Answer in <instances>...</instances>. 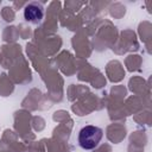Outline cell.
I'll use <instances>...</instances> for the list:
<instances>
[{
    "mask_svg": "<svg viewBox=\"0 0 152 152\" xmlns=\"http://www.w3.org/2000/svg\"><path fill=\"white\" fill-rule=\"evenodd\" d=\"M102 137L103 132L100 127L87 125L78 133V144L83 150H94L100 144Z\"/></svg>",
    "mask_w": 152,
    "mask_h": 152,
    "instance_id": "obj_1",
    "label": "cell"
},
{
    "mask_svg": "<svg viewBox=\"0 0 152 152\" xmlns=\"http://www.w3.org/2000/svg\"><path fill=\"white\" fill-rule=\"evenodd\" d=\"M24 17L30 23H33V24L40 23L43 17H44V7H43V5L39 4V2H34V1L30 2L28 5L25 6Z\"/></svg>",
    "mask_w": 152,
    "mask_h": 152,
    "instance_id": "obj_2",
    "label": "cell"
}]
</instances>
